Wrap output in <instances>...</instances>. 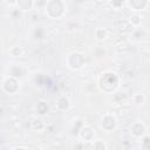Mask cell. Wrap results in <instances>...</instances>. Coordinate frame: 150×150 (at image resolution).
Returning <instances> with one entry per match:
<instances>
[{
	"label": "cell",
	"mask_w": 150,
	"mask_h": 150,
	"mask_svg": "<svg viewBox=\"0 0 150 150\" xmlns=\"http://www.w3.org/2000/svg\"><path fill=\"white\" fill-rule=\"evenodd\" d=\"M34 35H35V39H39V40L43 39V36H45V29H43L41 26L35 27V29H34Z\"/></svg>",
	"instance_id": "obj_17"
},
{
	"label": "cell",
	"mask_w": 150,
	"mask_h": 150,
	"mask_svg": "<svg viewBox=\"0 0 150 150\" xmlns=\"http://www.w3.org/2000/svg\"><path fill=\"white\" fill-rule=\"evenodd\" d=\"M55 105H56L57 110H60V111H67V110H69V109L71 108V102H70V100H69L68 96L61 95V96H59V98L56 100Z\"/></svg>",
	"instance_id": "obj_8"
},
{
	"label": "cell",
	"mask_w": 150,
	"mask_h": 150,
	"mask_svg": "<svg viewBox=\"0 0 150 150\" xmlns=\"http://www.w3.org/2000/svg\"><path fill=\"white\" fill-rule=\"evenodd\" d=\"M149 4L150 2L148 0H144V1H142V0H131V1H127L125 2V5L127 6H130L135 11V13H138L141 11H144L149 6Z\"/></svg>",
	"instance_id": "obj_9"
},
{
	"label": "cell",
	"mask_w": 150,
	"mask_h": 150,
	"mask_svg": "<svg viewBox=\"0 0 150 150\" xmlns=\"http://www.w3.org/2000/svg\"><path fill=\"white\" fill-rule=\"evenodd\" d=\"M84 56L79 52H71L67 56V66L73 70H79L84 66Z\"/></svg>",
	"instance_id": "obj_2"
},
{
	"label": "cell",
	"mask_w": 150,
	"mask_h": 150,
	"mask_svg": "<svg viewBox=\"0 0 150 150\" xmlns=\"http://www.w3.org/2000/svg\"><path fill=\"white\" fill-rule=\"evenodd\" d=\"M2 89L8 94H15L20 89V83L16 77L9 76L7 77L2 83Z\"/></svg>",
	"instance_id": "obj_5"
},
{
	"label": "cell",
	"mask_w": 150,
	"mask_h": 150,
	"mask_svg": "<svg viewBox=\"0 0 150 150\" xmlns=\"http://www.w3.org/2000/svg\"><path fill=\"white\" fill-rule=\"evenodd\" d=\"M16 5H18L19 9H21V11H29V9H32L34 7V1L23 0V1H18Z\"/></svg>",
	"instance_id": "obj_12"
},
{
	"label": "cell",
	"mask_w": 150,
	"mask_h": 150,
	"mask_svg": "<svg viewBox=\"0 0 150 150\" xmlns=\"http://www.w3.org/2000/svg\"><path fill=\"white\" fill-rule=\"evenodd\" d=\"M100 127L105 132H110V131H112V130L116 129V127H117V120H116V117L114 115L105 114V115L102 116V118L100 121Z\"/></svg>",
	"instance_id": "obj_3"
},
{
	"label": "cell",
	"mask_w": 150,
	"mask_h": 150,
	"mask_svg": "<svg viewBox=\"0 0 150 150\" xmlns=\"http://www.w3.org/2000/svg\"><path fill=\"white\" fill-rule=\"evenodd\" d=\"M9 53H11L14 57H18V56H21V55H22L23 50H22V48H21L20 46H13V47L9 49Z\"/></svg>",
	"instance_id": "obj_15"
},
{
	"label": "cell",
	"mask_w": 150,
	"mask_h": 150,
	"mask_svg": "<svg viewBox=\"0 0 150 150\" xmlns=\"http://www.w3.org/2000/svg\"><path fill=\"white\" fill-rule=\"evenodd\" d=\"M45 9H46V14L50 18V15L53 14V12L56 11V16L57 19L61 18L64 13V9H66V5L63 1H60V0H53V1H46V6H45Z\"/></svg>",
	"instance_id": "obj_1"
},
{
	"label": "cell",
	"mask_w": 150,
	"mask_h": 150,
	"mask_svg": "<svg viewBox=\"0 0 150 150\" xmlns=\"http://www.w3.org/2000/svg\"><path fill=\"white\" fill-rule=\"evenodd\" d=\"M130 132L136 138H142L146 135V127L143 122L136 121L130 125Z\"/></svg>",
	"instance_id": "obj_7"
},
{
	"label": "cell",
	"mask_w": 150,
	"mask_h": 150,
	"mask_svg": "<svg viewBox=\"0 0 150 150\" xmlns=\"http://www.w3.org/2000/svg\"><path fill=\"white\" fill-rule=\"evenodd\" d=\"M111 6H114V7H120V6H123L124 5V2H122V1H112V2H109Z\"/></svg>",
	"instance_id": "obj_19"
},
{
	"label": "cell",
	"mask_w": 150,
	"mask_h": 150,
	"mask_svg": "<svg viewBox=\"0 0 150 150\" xmlns=\"http://www.w3.org/2000/svg\"><path fill=\"white\" fill-rule=\"evenodd\" d=\"M132 100H134V102L136 103V104H144V102H145V96L143 95V94H139V93H137V94H135L134 96H132Z\"/></svg>",
	"instance_id": "obj_16"
},
{
	"label": "cell",
	"mask_w": 150,
	"mask_h": 150,
	"mask_svg": "<svg viewBox=\"0 0 150 150\" xmlns=\"http://www.w3.org/2000/svg\"><path fill=\"white\" fill-rule=\"evenodd\" d=\"M141 21H142V18H141V15L138 13H134L129 18V23L132 27H138L141 25Z\"/></svg>",
	"instance_id": "obj_13"
},
{
	"label": "cell",
	"mask_w": 150,
	"mask_h": 150,
	"mask_svg": "<svg viewBox=\"0 0 150 150\" xmlns=\"http://www.w3.org/2000/svg\"><path fill=\"white\" fill-rule=\"evenodd\" d=\"M141 139H142L141 141V150H149L150 146H149V136H148V134L144 137H142Z\"/></svg>",
	"instance_id": "obj_18"
},
{
	"label": "cell",
	"mask_w": 150,
	"mask_h": 150,
	"mask_svg": "<svg viewBox=\"0 0 150 150\" xmlns=\"http://www.w3.org/2000/svg\"><path fill=\"white\" fill-rule=\"evenodd\" d=\"M48 109H49L48 103L45 100H40L35 105V110H36L38 115H40V116H45L48 112Z\"/></svg>",
	"instance_id": "obj_10"
},
{
	"label": "cell",
	"mask_w": 150,
	"mask_h": 150,
	"mask_svg": "<svg viewBox=\"0 0 150 150\" xmlns=\"http://www.w3.org/2000/svg\"><path fill=\"white\" fill-rule=\"evenodd\" d=\"M91 150H107V144L102 139H94L90 143Z\"/></svg>",
	"instance_id": "obj_11"
},
{
	"label": "cell",
	"mask_w": 150,
	"mask_h": 150,
	"mask_svg": "<svg viewBox=\"0 0 150 150\" xmlns=\"http://www.w3.org/2000/svg\"><path fill=\"white\" fill-rule=\"evenodd\" d=\"M108 35V32L105 28H102V27H98L95 29V38L98 40V41H103Z\"/></svg>",
	"instance_id": "obj_14"
},
{
	"label": "cell",
	"mask_w": 150,
	"mask_h": 150,
	"mask_svg": "<svg viewBox=\"0 0 150 150\" xmlns=\"http://www.w3.org/2000/svg\"><path fill=\"white\" fill-rule=\"evenodd\" d=\"M77 135L84 142V143H90L94 141V137H95V130L89 127V125H82L80 128V130L77 131Z\"/></svg>",
	"instance_id": "obj_6"
},
{
	"label": "cell",
	"mask_w": 150,
	"mask_h": 150,
	"mask_svg": "<svg viewBox=\"0 0 150 150\" xmlns=\"http://www.w3.org/2000/svg\"><path fill=\"white\" fill-rule=\"evenodd\" d=\"M103 82L107 83V84L103 86L102 90H104L105 87H110V91H111L112 89H115V88L117 87L118 77L116 76L115 73H111V71H109V75H108V77H107V71H105V73L101 74V79H100V83H103Z\"/></svg>",
	"instance_id": "obj_4"
}]
</instances>
